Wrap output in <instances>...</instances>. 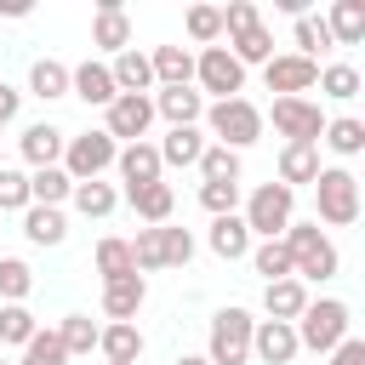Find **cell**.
I'll return each mask as SVG.
<instances>
[{"label": "cell", "instance_id": "2", "mask_svg": "<svg viewBox=\"0 0 365 365\" xmlns=\"http://www.w3.org/2000/svg\"><path fill=\"white\" fill-rule=\"evenodd\" d=\"M297 348L308 354H331L342 336H354V308L342 297H308V308L297 314Z\"/></svg>", "mask_w": 365, "mask_h": 365}, {"label": "cell", "instance_id": "37", "mask_svg": "<svg viewBox=\"0 0 365 365\" xmlns=\"http://www.w3.org/2000/svg\"><path fill=\"white\" fill-rule=\"evenodd\" d=\"M291 46H297V57L319 63V51H331V34H325V23L314 11H302V17H291Z\"/></svg>", "mask_w": 365, "mask_h": 365}, {"label": "cell", "instance_id": "38", "mask_svg": "<svg viewBox=\"0 0 365 365\" xmlns=\"http://www.w3.org/2000/svg\"><path fill=\"white\" fill-rule=\"evenodd\" d=\"M200 182H240V154L234 148H222V143H205V154H200Z\"/></svg>", "mask_w": 365, "mask_h": 365}, {"label": "cell", "instance_id": "17", "mask_svg": "<svg viewBox=\"0 0 365 365\" xmlns=\"http://www.w3.org/2000/svg\"><path fill=\"white\" fill-rule=\"evenodd\" d=\"M108 74H114V91H120V97H154V68H148V51L125 46L120 57H108Z\"/></svg>", "mask_w": 365, "mask_h": 365}, {"label": "cell", "instance_id": "10", "mask_svg": "<svg viewBox=\"0 0 365 365\" xmlns=\"http://www.w3.org/2000/svg\"><path fill=\"white\" fill-rule=\"evenodd\" d=\"M148 125H154V97H114L103 108V131L125 148V143H148Z\"/></svg>", "mask_w": 365, "mask_h": 365}, {"label": "cell", "instance_id": "32", "mask_svg": "<svg viewBox=\"0 0 365 365\" xmlns=\"http://www.w3.org/2000/svg\"><path fill=\"white\" fill-rule=\"evenodd\" d=\"M68 205H74L80 217H97V222H103V217L120 205V188H114V182H103V177H97V182H74Z\"/></svg>", "mask_w": 365, "mask_h": 365}, {"label": "cell", "instance_id": "28", "mask_svg": "<svg viewBox=\"0 0 365 365\" xmlns=\"http://www.w3.org/2000/svg\"><path fill=\"white\" fill-rule=\"evenodd\" d=\"M319 143H325L336 160H354V154H365V120H359V114H336V120H325Z\"/></svg>", "mask_w": 365, "mask_h": 365}, {"label": "cell", "instance_id": "47", "mask_svg": "<svg viewBox=\"0 0 365 365\" xmlns=\"http://www.w3.org/2000/svg\"><path fill=\"white\" fill-rule=\"evenodd\" d=\"M217 11H222V34H240V29L262 23V11H257L251 0H228V6H217Z\"/></svg>", "mask_w": 365, "mask_h": 365}, {"label": "cell", "instance_id": "26", "mask_svg": "<svg viewBox=\"0 0 365 365\" xmlns=\"http://www.w3.org/2000/svg\"><path fill=\"white\" fill-rule=\"evenodd\" d=\"M23 240H29V245H63V240H68L63 205H29V211H23Z\"/></svg>", "mask_w": 365, "mask_h": 365}, {"label": "cell", "instance_id": "18", "mask_svg": "<svg viewBox=\"0 0 365 365\" xmlns=\"http://www.w3.org/2000/svg\"><path fill=\"white\" fill-rule=\"evenodd\" d=\"M97 354H103V365H137V359H143V331H137V319H108V325L97 331Z\"/></svg>", "mask_w": 365, "mask_h": 365}, {"label": "cell", "instance_id": "5", "mask_svg": "<svg viewBox=\"0 0 365 365\" xmlns=\"http://www.w3.org/2000/svg\"><path fill=\"white\" fill-rule=\"evenodd\" d=\"M240 222L251 228V240H279V234L297 222V194H291L285 182H257V188L245 194Z\"/></svg>", "mask_w": 365, "mask_h": 365}, {"label": "cell", "instance_id": "45", "mask_svg": "<svg viewBox=\"0 0 365 365\" xmlns=\"http://www.w3.org/2000/svg\"><path fill=\"white\" fill-rule=\"evenodd\" d=\"M0 211H29V171L0 165Z\"/></svg>", "mask_w": 365, "mask_h": 365}, {"label": "cell", "instance_id": "41", "mask_svg": "<svg viewBox=\"0 0 365 365\" xmlns=\"http://www.w3.org/2000/svg\"><path fill=\"white\" fill-rule=\"evenodd\" d=\"M194 262V234L160 222V268H188Z\"/></svg>", "mask_w": 365, "mask_h": 365}, {"label": "cell", "instance_id": "29", "mask_svg": "<svg viewBox=\"0 0 365 365\" xmlns=\"http://www.w3.org/2000/svg\"><path fill=\"white\" fill-rule=\"evenodd\" d=\"M319 177V143H285L279 148V182L297 194V182H314Z\"/></svg>", "mask_w": 365, "mask_h": 365}, {"label": "cell", "instance_id": "40", "mask_svg": "<svg viewBox=\"0 0 365 365\" xmlns=\"http://www.w3.org/2000/svg\"><path fill=\"white\" fill-rule=\"evenodd\" d=\"M34 331H40V319L29 314V302H0V348H6V342L23 348Z\"/></svg>", "mask_w": 365, "mask_h": 365}, {"label": "cell", "instance_id": "25", "mask_svg": "<svg viewBox=\"0 0 365 365\" xmlns=\"http://www.w3.org/2000/svg\"><path fill=\"white\" fill-rule=\"evenodd\" d=\"M125 205L143 217V228H160V222H171V211H177V188H171V182H148V188L125 194Z\"/></svg>", "mask_w": 365, "mask_h": 365}, {"label": "cell", "instance_id": "46", "mask_svg": "<svg viewBox=\"0 0 365 365\" xmlns=\"http://www.w3.org/2000/svg\"><path fill=\"white\" fill-rule=\"evenodd\" d=\"M200 205H205L211 217L240 211V182H200Z\"/></svg>", "mask_w": 365, "mask_h": 365}, {"label": "cell", "instance_id": "53", "mask_svg": "<svg viewBox=\"0 0 365 365\" xmlns=\"http://www.w3.org/2000/svg\"><path fill=\"white\" fill-rule=\"evenodd\" d=\"M0 165H6V160H0Z\"/></svg>", "mask_w": 365, "mask_h": 365}, {"label": "cell", "instance_id": "24", "mask_svg": "<svg viewBox=\"0 0 365 365\" xmlns=\"http://www.w3.org/2000/svg\"><path fill=\"white\" fill-rule=\"evenodd\" d=\"M205 131L200 125H171L154 148H160V165H200V154H205Z\"/></svg>", "mask_w": 365, "mask_h": 365}, {"label": "cell", "instance_id": "11", "mask_svg": "<svg viewBox=\"0 0 365 365\" xmlns=\"http://www.w3.org/2000/svg\"><path fill=\"white\" fill-rule=\"evenodd\" d=\"M262 80H268V91H279V97H308V91L319 86V63H308V57H297V51H274V57L262 63Z\"/></svg>", "mask_w": 365, "mask_h": 365}, {"label": "cell", "instance_id": "19", "mask_svg": "<svg viewBox=\"0 0 365 365\" xmlns=\"http://www.w3.org/2000/svg\"><path fill=\"white\" fill-rule=\"evenodd\" d=\"M205 245H211V257H222V262H240V257H251V228L240 222V211H228V217H211V228H205Z\"/></svg>", "mask_w": 365, "mask_h": 365}, {"label": "cell", "instance_id": "50", "mask_svg": "<svg viewBox=\"0 0 365 365\" xmlns=\"http://www.w3.org/2000/svg\"><path fill=\"white\" fill-rule=\"evenodd\" d=\"M0 17H29V0H0Z\"/></svg>", "mask_w": 365, "mask_h": 365}, {"label": "cell", "instance_id": "34", "mask_svg": "<svg viewBox=\"0 0 365 365\" xmlns=\"http://www.w3.org/2000/svg\"><path fill=\"white\" fill-rule=\"evenodd\" d=\"M359 86H365V80H359V68H354V63H325L314 91H319V97H331V103H354V97H359Z\"/></svg>", "mask_w": 365, "mask_h": 365}, {"label": "cell", "instance_id": "12", "mask_svg": "<svg viewBox=\"0 0 365 365\" xmlns=\"http://www.w3.org/2000/svg\"><path fill=\"white\" fill-rule=\"evenodd\" d=\"M114 171H120L125 194H137V188H148V182H165V165H160V148H154V143H125V148L114 154Z\"/></svg>", "mask_w": 365, "mask_h": 365}, {"label": "cell", "instance_id": "36", "mask_svg": "<svg viewBox=\"0 0 365 365\" xmlns=\"http://www.w3.org/2000/svg\"><path fill=\"white\" fill-rule=\"evenodd\" d=\"M97 274H103V285H108V279H125V274H137V262H131V240H120V234H103V240H97Z\"/></svg>", "mask_w": 365, "mask_h": 365}, {"label": "cell", "instance_id": "13", "mask_svg": "<svg viewBox=\"0 0 365 365\" xmlns=\"http://www.w3.org/2000/svg\"><path fill=\"white\" fill-rule=\"evenodd\" d=\"M68 97H80L86 108H108L120 91H114V74H108V63H97V57H86V63H74L68 68Z\"/></svg>", "mask_w": 365, "mask_h": 365}, {"label": "cell", "instance_id": "33", "mask_svg": "<svg viewBox=\"0 0 365 365\" xmlns=\"http://www.w3.org/2000/svg\"><path fill=\"white\" fill-rule=\"evenodd\" d=\"M97 331H103V325H97L91 314H63L57 342H63V354H68V359H86V354L97 348Z\"/></svg>", "mask_w": 365, "mask_h": 365}, {"label": "cell", "instance_id": "35", "mask_svg": "<svg viewBox=\"0 0 365 365\" xmlns=\"http://www.w3.org/2000/svg\"><path fill=\"white\" fill-rule=\"evenodd\" d=\"M74 194L68 171L63 165H46V171H29V205H63Z\"/></svg>", "mask_w": 365, "mask_h": 365}, {"label": "cell", "instance_id": "15", "mask_svg": "<svg viewBox=\"0 0 365 365\" xmlns=\"http://www.w3.org/2000/svg\"><path fill=\"white\" fill-rule=\"evenodd\" d=\"M63 143H68V131H63V125H51V120H34V125H23V137H17V148H23L29 171H46V165H57V160H63Z\"/></svg>", "mask_w": 365, "mask_h": 365}, {"label": "cell", "instance_id": "48", "mask_svg": "<svg viewBox=\"0 0 365 365\" xmlns=\"http://www.w3.org/2000/svg\"><path fill=\"white\" fill-rule=\"evenodd\" d=\"M331 365H365V342H359V336H342V342L331 348Z\"/></svg>", "mask_w": 365, "mask_h": 365}, {"label": "cell", "instance_id": "1", "mask_svg": "<svg viewBox=\"0 0 365 365\" xmlns=\"http://www.w3.org/2000/svg\"><path fill=\"white\" fill-rule=\"evenodd\" d=\"M279 245L291 257V279H302V285H325V279L342 274V257H336V245L319 222H291L279 234Z\"/></svg>", "mask_w": 365, "mask_h": 365}, {"label": "cell", "instance_id": "3", "mask_svg": "<svg viewBox=\"0 0 365 365\" xmlns=\"http://www.w3.org/2000/svg\"><path fill=\"white\" fill-rule=\"evenodd\" d=\"M200 131L205 137H217L222 148H251V143H262V108L251 103V97H228V103H205V114H200Z\"/></svg>", "mask_w": 365, "mask_h": 365}, {"label": "cell", "instance_id": "9", "mask_svg": "<svg viewBox=\"0 0 365 365\" xmlns=\"http://www.w3.org/2000/svg\"><path fill=\"white\" fill-rule=\"evenodd\" d=\"M268 120H274V131L285 143H319V131H325V108L314 97H274V108L262 114V125Z\"/></svg>", "mask_w": 365, "mask_h": 365}, {"label": "cell", "instance_id": "42", "mask_svg": "<svg viewBox=\"0 0 365 365\" xmlns=\"http://www.w3.org/2000/svg\"><path fill=\"white\" fill-rule=\"evenodd\" d=\"M34 291V268L23 257H0V302H23Z\"/></svg>", "mask_w": 365, "mask_h": 365}, {"label": "cell", "instance_id": "30", "mask_svg": "<svg viewBox=\"0 0 365 365\" xmlns=\"http://www.w3.org/2000/svg\"><path fill=\"white\" fill-rule=\"evenodd\" d=\"M29 91H34L40 103L68 97V63H57V57H34V63H29Z\"/></svg>", "mask_w": 365, "mask_h": 365}, {"label": "cell", "instance_id": "14", "mask_svg": "<svg viewBox=\"0 0 365 365\" xmlns=\"http://www.w3.org/2000/svg\"><path fill=\"white\" fill-rule=\"evenodd\" d=\"M91 46L108 51V57H120L131 46V17H125L120 0H97V11H91Z\"/></svg>", "mask_w": 365, "mask_h": 365}, {"label": "cell", "instance_id": "39", "mask_svg": "<svg viewBox=\"0 0 365 365\" xmlns=\"http://www.w3.org/2000/svg\"><path fill=\"white\" fill-rule=\"evenodd\" d=\"M245 262L262 274V285H274V279H291V257H285V245H279V240H257Z\"/></svg>", "mask_w": 365, "mask_h": 365}, {"label": "cell", "instance_id": "20", "mask_svg": "<svg viewBox=\"0 0 365 365\" xmlns=\"http://www.w3.org/2000/svg\"><path fill=\"white\" fill-rule=\"evenodd\" d=\"M200 114H205V97H200L194 86H165V91H154V120H165V125H200Z\"/></svg>", "mask_w": 365, "mask_h": 365}, {"label": "cell", "instance_id": "22", "mask_svg": "<svg viewBox=\"0 0 365 365\" xmlns=\"http://www.w3.org/2000/svg\"><path fill=\"white\" fill-rule=\"evenodd\" d=\"M148 302V279L143 274H125V279H108L103 285V314L108 319H137Z\"/></svg>", "mask_w": 365, "mask_h": 365}, {"label": "cell", "instance_id": "51", "mask_svg": "<svg viewBox=\"0 0 365 365\" xmlns=\"http://www.w3.org/2000/svg\"><path fill=\"white\" fill-rule=\"evenodd\" d=\"M177 365H211L205 354H177Z\"/></svg>", "mask_w": 365, "mask_h": 365}, {"label": "cell", "instance_id": "16", "mask_svg": "<svg viewBox=\"0 0 365 365\" xmlns=\"http://www.w3.org/2000/svg\"><path fill=\"white\" fill-rule=\"evenodd\" d=\"M302 348H297V331L285 325V319H257V331H251V359H262V365H291Z\"/></svg>", "mask_w": 365, "mask_h": 365}, {"label": "cell", "instance_id": "21", "mask_svg": "<svg viewBox=\"0 0 365 365\" xmlns=\"http://www.w3.org/2000/svg\"><path fill=\"white\" fill-rule=\"evenodd\" d=\"M319 23H325L331 46H359L365 40V0H331Z\"/></svg>", "mask_w": 365, "mask_h": 365}, {"label": "cell", "instance_id": "27", "mask_svg": "<svg viewBox=\"0 0 365 365\" xmlns=\"http://www.w3.org/2000/svg\"><path fill=\"white\" fill-rule=\"evenodd\" d=\"M302 308H308V285H302V279H274V285H262V314H268V319L297 325Z\"/></svg>", "mask_w": 365, "mask_h": 365}, {"label": "cell", "instance_id": "23", "mask_svg": "<svg viewBox=\"0 0 365 365\" xmlns=\"http://www.w3.org/2000/svg\"><path fill=\"white\" fill-rule=\"evenodd\" d=\"M148 68H154V86H194V51L188 46H154L148 51Z\"/></svg>", "mask_w": 365, "mask_h": 365}, {"label": "cell", "instance_id": "4", "mask_svg": "<svg viewBox=\"0 0 365 365\" xmlns=\"http://www.w3.org/2000/svg\"><path fill=\"white\" fill-rule=\"evenodd\" d=\"M314 222H325V228H354L359 222V177L348 171V165H319V177H314Z\"/></svg>", "mask_w": 365, "mask_h": 365}, {"label": "cell", "instance_id": "6", "mask_svg": "<svg viewBox=\"0 0 365 365\" xmlns=\"http://www.w3.org/2000/svg\"><path fill=\"white\" fill-rule=\"evenodd\" d=\"M251 331H257V319L245 314V308H217L211 314V331H205V359L211 365H251Z\"/></svg>", "mask_w": 365, "mask_h": 365}, {"label": "cell", "instance_id": "43", "mask_svg": "<svg viewBox=\"0 0 365 365\" xmlns=\"http://www.w3.org/2000/svg\"><path fill=\"white\" fill-rule=\"evenodd\" d=\"M188 40L194 46H222V11L217 6H188Z\"/></svg>", "mask_w": 365, "mask_h": 365}, {"label": "cell", "instance_id": "7", "mask_svg": "<svg viewBox=\"0 0 365 365\" xmlns=\"http://www.w3.org/2000/svg\"><path fill=\"white\" fill-rule=\"evenodd\" d=\"M194 91H200V97L211 91V103H228V97L245 91V68L234 63L228 46H200V51H194Z\"/></svg>", "mask_w": 365, "mask_h": 365}, {"label": "cell", "instance_id": "44", "mask_svg": "<svg viewBox=\"0 0 365 365\" xmlns=\"http://www.w3.org/2000/svg\"><path fill=\"white\" fill-rule=\"evenodd\" d=\"M17 365H68V354H63L57 331H34V336L23 342V359H17Z\"/></svg>", "mask_w": 365, "mask_h": 365}, {"label": "cell", "instance_id": "52", "mask_svg": "<svg viewBox=\"0 0 365 365\" xmlns=\"http://www.w3.org/2000/svg\"><path fill=\"white\" fill-rule=\"evenodd\" d=\"M0 365H11V359H0Z\"/></svg>", "mask_w": 365, "mask_h": 365}, {"label": "cell", "instance_id": "49", "mask_svg": "<svg viewBox=\"0 0 365 365\" xmlns=\"http://www.w3.org/2000/svg\"><path fill=\"white\" fill-rule=\"evenodd\" d=\"M17 108H23V91H17V86H6V80H0V131H6V125H11V120H17Z\"/></svg>", "mask_w": 365, "mask_h": 365}, {"label": "cell", "instance_id": "8", "mask_svg": "<svg viewBox=\"0 0 365 365\" xmlns=\"http://www.w3.org/2000/svg\"><path fill=\"white\" fill-rule=\"evenodd\" d=\"M114 154H120V143L97 125V131H80V137H68L63 143V171H68V182H97L108 165H114Z\"/></svg>", "mask_w": 365, "mask_h": 365}, {"label": "cell", "instance_id": "31", "mask_svg": "<svg viewBox=\"0 0 365 365\" xmlns=\"http://www.w3.org/2000/svg\"><path fill=\"white\" fill-rule=\"evenodd\" d=\"M228 51H234V63H240V68H251V63L262 68V63L274 57V34H268L262 23H251V29H240V34H228Z\"/></svg>", "mask_w": 365, "mask_h": 365}]
</instances>
